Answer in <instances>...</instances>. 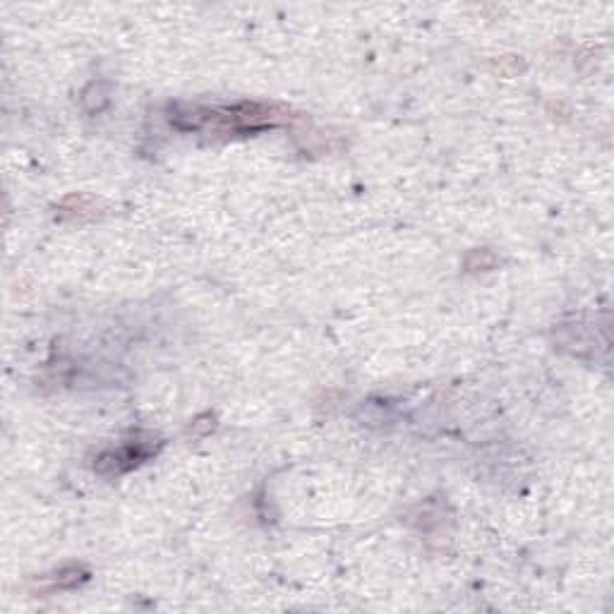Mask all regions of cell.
<instances>
[{"label":"cell","instance_id":"obj_4","mask_svg":"<svg viewBox=\"0 0 614 614\" xmlns=\"http://www.w3.org/2000/svg\"><path fill=\"white\" fill-rule=\"evenodd\" d=\"M214 430V415H202V418H197L195 423L190 425V435L192 437H202L207 435V432Z\"/></svg>","mask_w":614,"mask_h":614},{"label":"cell","instance_id":"obj_1","mask_svg":"<svg viewBox=\"0 0 614 614\" xmlns=\"http://www.w3.org/2000/svg\"><path fill=\"white\" fill-rule=\"evenodd\" d=\"M288 116L284 108L276 104H260V101H240L236 106L221 108H200L190 106L185 113L176 108L171 123L180 130H200L204 125H212L219 132H257L264 128L284 123Z\"/></svg>","mask_w":614,"mask_h":614},{"label":"cell","instance_id":"obj_2","mask_svg":"<svg viewBox=\"0 0 614 614\" xmlns=\"http://www.w3.org/2000/svg\"><path fill=\"white\" fill-rule=\"evenodd\" d=\"M161 442H156L154 437H135L128 439L125 444H120L116 449H106L104 454L96 456L94 468L101 475H123L132 471V468L142 466L144 461H149L159 451Z\"/></svg>","mask_w":614,"mask_h":614},{"label":"cell","instance_id":"obj_3","mask_svg":"<svg viewBox=\"0 0 614 614\" xmlns=\"http://www.w3.org/2000/svg\"><path fill=\"white\" fill-rule=\"evenodd\" d=\"M89 579V571L82 567V564H70V567L58 569L56 574L44 576L39 583H36V588H39L41 593H56V591H70V588L82 586L84 581Z\"/></svg>","mask_w":614,"mask_h":614}]
</instances>
